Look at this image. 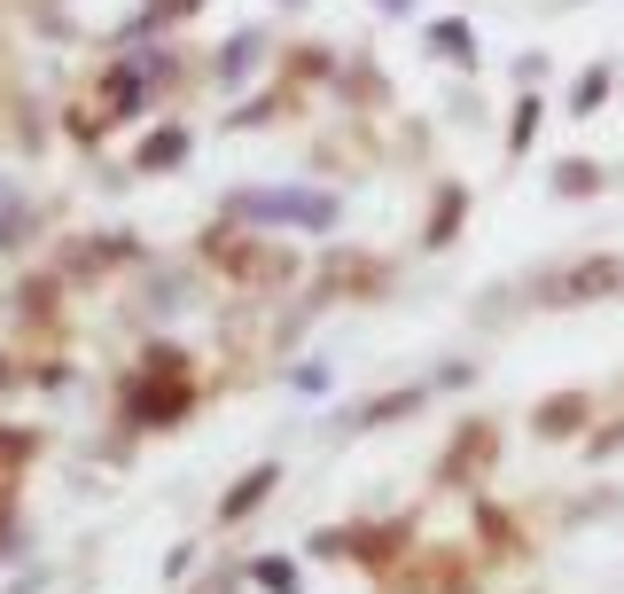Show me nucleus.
<instances>
[{
  "mask_svg": "<svg viewBox=\"0 0 624 594\" xmlns=\"http://www.w3.org/2000/svg\"><path fill=\"white\" fill-rule=\"evenodd\" d=\"M265 485H274V469H258V477H242V485L227 493V517H250V500H258Z\"/></svg>",
  "mask_w": 624,
  "mask_h": 594,
  "instance_id": "obj_1",
  "label": "nucleus"
}]
</instances>
